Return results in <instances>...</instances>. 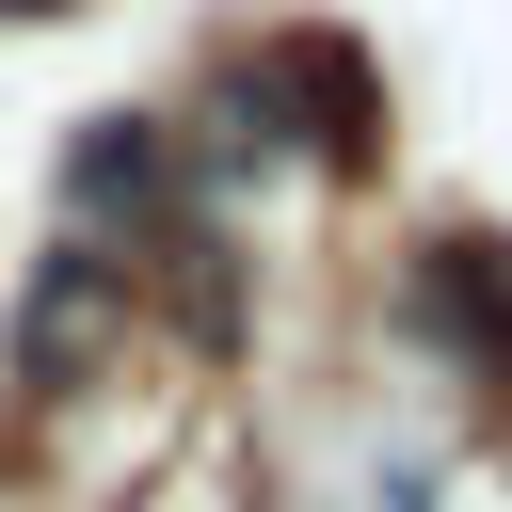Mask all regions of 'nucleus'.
I'll list each match as a JSON object with an SVG mask.
<instances>
[{
  "label": "nucleus",
  "instance_id": "1",
  "mask_svg": "<svg viewBox=\"0 0 512 512\" xmlns=\"http://www.w3.org/2000/svg\"><path fill=\"white\" fill-rule=\"evenodd\" d=\"M112 288H128V256H64V272L32 288V320H16V352H32V384H64V368L96 352V320H112Z\"/></svg>",
  "mask_w": 512,
  "mask_h": 512
},
{
  "label": "nucleus",
  "instance_id": "3",
  "mask_svg": "<svg viewBox=\"0 0 512 512\" xmlns=\"http://www.w3.org/2000/svg\"><path fill=\"white\" fill-rule=\"evenodd\" d=\"M0 16H80V0H0Z\"/></svg>",
  "mask_w": 512,
  "mask_h": 512
},
{
  "label": "nucleus",
  "instance_id": "2",
  "mask_svg": "<svg viewBox=\"0 0 512 512\" xmlns=\"http://www.w3.org/2000/svg\"><path fill=\"white\" fill-rule=\"evenodd\" d=\"M112 192H128V208L160 192V144H144V112H96V128H80V208H112Z\"/></svg>",
  "mask_w": 512,
  "mask_h": 512
}]
</instances>
